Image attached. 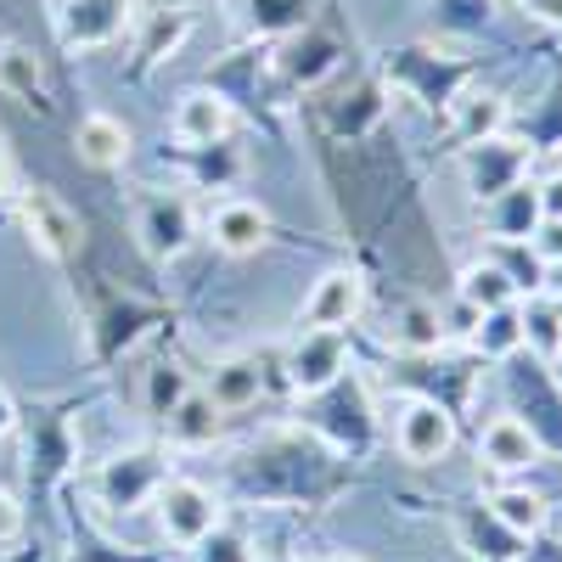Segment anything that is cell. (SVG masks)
Wrapping results in <instances>:
<instances>
[{
  "label": "cell",
  "instance_id": "83f0119b",
  "mask_svg": "<svg viewBox=\"0 0 562 562\" xmlns=\"http://www.w3.org/2000/svg\"><path fill=\"white\" fill-rule=\"evenodd\" d=\"M535 198H540V220H562V169L535 180Z\"/></svg>",
  "mask_w": 562,
  "mask_h": 562
},
{
  "label": "cell",
  "instance_id": "277c9868",
  "mask_svg": "<svg viewBox=\"0 0 562 562\" xmlns=\"http://www.w3.org/2000/svg\"><path fill=\"white\" fill-rule=\"evenodd\" d=\"M360 310H366L360 270H326V276H315V288L304 293L299 326H310V333H349Z\"/></svg>",
  "mask_w": 562,
  "mask_h": 562
},
{
  "label": "cell",
  "instance_id": "6da1fadb",
  "mask_svg": "<svg viewBox=\"0 0 562 562\" xmlns=\"http://www.w3.org/2000/svg\"><path fill=\"white\" fill-rule=\"evenodd\" d=\"M153 518L164 529V540L175 546H203L220 529V495L198 479H164L153 495Z\"/></svg>",
  "mask_w": 562,
  "mask_h": 562
},
{
  "label": "cell",
  "instance_id": "8fae6325",
  "mask_svg": "<svg viewBox=\"0 0 562 562\" xmlns=\"http://www.w3.org/2000/svg\"><path fill=\"white\" fill-rule=\"evenodd\" d=\"M74 147H79V158H85L90 169H119V164H130V153H135V135H130V124L113 119V113H85V119L74 124Z\"/></svg>",
  "mask_w": 562,
  "mask_h": 562
},
{
  "label": "cell",
  "instance_id": "e0dca14e",
  "mask_svg": "<svg viewBox=\"0 0 562 562\" xmlns=\"http://www.w3.org/2000/svg\"><path fill=\"white\" fill-rule=\"evenodd\" d=\"M540 225V198H535V180H518L512 192H501L490 203V231L501 243H529Z\"/></svg>",
  "mask_w": 562,
  "mask_h": 562
},
{
  "label": "cell",
  "instance_id": "ba28073f",
  "mask_svg": "<svg viewBox=\"0 0 562 562\" xmlns=\"http://www.w3.org/2000/svg\"><path fill=\"white\" fill-rule=\"evenodd\" d=\"M135 231H140V248H147V259L169 265V259H180L186 248H192L198 220H192V203H186V198H147V203H140Z\"/></svg>",
  "mask_w": 562,
  "mask_h": 562
},
{
  "label": "cell",
  "instance_id": "52a82bcc",
  "mask_svg": "<svg viewBox=\"0 0 562 562\" xmlns=\"http://www.w3.org/2000/svg\"><path fill=\"white\" fill-rule=\"evenodd\" d=\"M237 130V108H231L220 90H186V97L175 102V113H169V135L180 140V147H192V153H209V147H220V140Z\"/></svg>",
  "mask_w": 562,
  "mask_h": 562
},
{
  "label": "cell",
  "instance_id": "1f68e13d",
  "mask_svg": "<svg viewBox=\"0 0 562 562\" xmlns=\"http://www.w3.org/2000/svg\"><path fill=\"white\" fill-rule=\"evenodd\" d=\"M0 198H12V164H7V153H0Z\"/></svg>",
  "mask_w": 562,
  "mask_h": 562
},
{
  "label": "cell",
  "instance_id": "4dcf8cb0",
  "mask_svg": "<svg viewBox=\"0 0 562 562\" xmlns=\"http://www.w3.org/2000/svg\"><path fill=\"white\" fill-rule=\"evenodd\" d=\"M540 288H546V299H562V265H546V281H540Z\"/></svg>",
  "mask_w": 562,
  "mask_h": 562
},
{
  "label": "cell",
  "instance_id": "4fadbf2b",
  "mask_svg": "<svg viewBox=\"0 0 562 562\" xmlns=\"http://www.w3.org/2000/svg\"><path fill=\"white\" fill-rule=\"evenodd\" d=\"M164 428H169V439L175 445H186V450H198V445H214L220 439V428H225V411L203 394V389H192L169 416H164Z\"/></svg>",
  "mask_w": 562,
  "mask_h": 562
},
{
  "label": "cell",
  "instance_id": "30bf717a",
  "mask_svg": "<svg viewBox=\"0 0 562 562\" xmlns=\"http://www.w3.org/2000/svg\"><path fill=\"white\" fill-rule=\"evenodd\" d=\"M209 243L225 254V259H248L270 243V214L254 203V198H225L214 214H209Z\"/></svg>",
  "mask_w": 562,
  "mask_h": 562
},
{
  "label": "cell",
  "instance_id": "d6986e66",
  "mask_svg": "<svg viewBox=\"0 0 562 562\" xmlns=\"http://www.w3.org/2000/svg\"><path fill=\"white\" fill-rule=\"evenodd\" d=\"M203 394L231 416V411H248V405H259V394H265V383H259V366L254 360H220L214 371H209V383H203Z\"/></svg>",
  "mask_w": 562,
  "mask_h": 562
},
{
  "label": "cell",
  "instance_id": "cb8c5ba5",
  "mask_svg": "<svg viewBox=\"0 0 562 562\" xmlns=\"http://www.w3.org/2000/svg\"><path fill=\"white\" fill-rule=\"evenodd\" d=\"M192 389H198V383L186 378L180 366H153V371H147V411H153V416H169Z\"/></svg>",
  "mask_w": 562,
  "mask_h": 562
},
{
  "label": "cell",
  "instance_id": "d6a6232c",
  "mask_svg": "<svg viewBox=\"0 0 562 562\" xmlns=\"http://www.w3.org/2000/svg\"><path fill=\"white\" fill-rule=\"evenodd\" d=\"M321 562H360V557H349V551H338V557H321Z\"/></svg>",
  "mask_w": 562,
  "mask_h": 562
},
{
  "label": "cell",
  "instance_id": "2e32d148",
  "mask_svg": "<svg viewBox=\"0 0 562 562\" xmlns=\"http://www.w3.org/2000/svg\"><path fill=\"white\" fill-rule=\"evenodd\" d=\"M456 299H467L473 310H506V304H518V281L506 276V265L501 259H473L461 270V281H456Z\"/></svg>",
  "mask_w": 562,
  "mask_h": 562
},
{
  "label": "cell",
  "instance_id": "9c48e42d",
  "mask_svg": "<svg viewBox=\"0 0 562 562\" xmlns=\"http://www.w3.org/2000/svg\"><path fill=\"white\" fill-rule=\"evenodd\" d=\"M479 461L501 479H518V473H535V467L546 461V445L524 416H495L484 428V439H479Z\"/></svg>",
  "mask_w": 562,
  "mask_h": 562
},
{
  "label": "cell",
  "instance_id": "7402d4cb",
  "mask_svg": "<svg viewBox=\"0 0 562 562\" xmlns=\"http://www.w3.org/2000/svg\"><path fill=\"white\" fill-rule=\"evenodd\" d=\"M0 90H12V97H23V102H45V68L18 40L0 45Z\"/></svg>",
  "mask_w": 562,
  "mask_h": 562
},
{
  "label": "cell",
  "instance_id": "5b68a950",
  "mask_svg": "<svg viewBox=\"0 0 562 562\" xmlns=\"http://www.w3.org/2000/svg\"><path fill=\"white\" fill-rule=\"evenodd\" d=\"M394 445H400L405 461L434 467V461H445L450 445H456V416H450L439 400H411V405L394 416Z\"/></svg>",
  "mask_w": 562,
  "mask_h": 562
},
{
  "label": "cell",
  "instance_id": "4316f807",
  "mask_svg": "<svg viewBox=\"0 0 562 562\" xmlns=\"http://www.w3.org/2000/svg\"><path fill=\"white\" fill-rule=\"evenodd\" d=\"M529 254H535L540 265H562V220H540V225H535Z\"/></svg>",
  "mask_w": 562,
  "mask_h": 562
},
{
  "label": "cell",
  "instance_id": "f546056e",
  "mask_svg": "<svg viewBox=\"0 0 562 562\" xmlns=\"http://www.w3.org/2000/svg\"><path fill=\"white\" fill-rule=\"evenodd\" d=\"M524 7H529V12H540L546 23H557V29H562V0H524Z\"/></svg>",
  "mask_w": 562,
  "mask_h": 562
},
{
  "label": "cell",
  "instance_id": "7c38bea8",
  "mask_svg": "<svg viewBox=\"0 0 562 562\" xmlns=\"http://www.w3.org/2000/svg\"><path fill=\"white\" fill-rule=\"evenodd\" d=\"M169 473L158 467V456H119V461H108L102 467V495L113 501V506H140L147 501L153 506V495H158V484H164Z\"/></svg>",
  "mask_w": 562,
  "mask_h": 562
},
{
  "label": "cell",
  "instance_id": "ffe728a7",
  "mask_svg": "<svg viewBox=\"0 0 562 562\" xmlns=\"http://www.w3.org/2000/svg\"><path fill=\"white\" fill-rule=\"evenodd\" d=\"M518 315H524V349H535L546 366H557L562 360V310H557V299H529V304H518Z\"/></svg>",
  "mask_w": 562,
  "mask_h": 562
},
{
  "label": "cell",
  "instance_id": "484cf974",
  "mask_svg": "<svg viewBox=\"0 0 562 562\" xmlns=\"http://www.w3.org/2000/svg\"><path fill=\"white\" fill-rule=\"evenodd\" d=\"M198 562H254V546L237 535V529H214L203 546H192Z\"/></svg>",
  "mask_w": 562,
  "mask_h": 562
},
{
  "label": "cell",
  "instance_id": "7a4b0ae2",
  "mask_svg": "<svg viewBox=\"0 0 562 562\" xmlns=\"http://www.w3.org/2000/svg\"><path fill=\"white\" fill-rule=\"evenodd\" d=\"M529 164H535V147H529V140L490 135V140H479V147H467L461 175H467V192H473L479 203H495V198L512 192L518 180H529Z\"/></svg>",
  "mask_w": 562,
  "mask_h": 562
},
{
  "label": "cell",
  "instance_id": "ac0fdd59",
  "mask_svg": "<svg viewBox=\"0 0 562 562\" xmlns=\"http://www.w3.org/2000/svg\"><path fill=\"white\" fill-rule=\"evenodd\" d=\"M124 12H130V0H68L63 29L74 45H108L124 29Z\"/></svg>",
  "mask_w": 562,
  "mask_h": 562
},
{
  "label": "cell",
  "instance_id": "44dd1931",
  "mask_svg": "<svg viewBox=\"0 0 562 562\" xmlns=\"http://www.w3.org/2000/svg\"><path fill=\"white\" fill-rule=\"evenodd\" d=\"M394 349H405V355H434V349H445L439 304H405L400 321H394Z\"/></svg>",
  "mask_w": 562,
  "mask_h": 562
},
{
  "label": "cell",
  "instance_id": "d4e9b609",
  "mask_svg": "<svg viewBox=\"0 0 562 562\" xmlns=\"http://www.w3.org/2000/svg\"><path fill=\"white\" fill-rule=\"evenodd\" d=\"M439 326H445V344H473L479 326H484V310H473L467 299H450L439 310Z\"/></svg>",
  "mask_w": 562,
  "mask_h": 562
},
{
  "label": "cell",
  "instance_id": "603a6c76",
  "mask_svg": "<svg viewBox=\"0 0 562 562\" xmlns=\"http://www.w3.org/2000/svg\"><path fill=\"white\" fill-rule=\"evenodd\" d=\"M473 349H479V355H490V360L518 355V349H524V315H518V304L490 310V315H484V326H479V338H473Z\"/></svg>",
  "mask_w": 562,
  "mask_h": 562
},
{
  "label": "cell",
  "instance_id": "3957f363",
  "mask_svg": "<svg viewBox=\"0 0 562 562\" xmlns=\"http://www.w3.org/2000/svg\"><path fill=\"white\" fill-rule=\"evenodd\" d=\"M281 371H288L293 394H326L344 371H349V338L344 333H310L299 326V338L281 355Z\"/></svg>",
  "mask_w": 562,
  "mask_h": 562
},
{
  "label": "cell",
  "instance_id": "9a60e30c",
  "mask_svg": "<svg viewBox=\"0 0 562 562\" xmlns=\"http://www.w3.org/2000/svg\"><path fill=\"white\" fill-rule=\"evenodd\" d=\"M506 119H512V108L501 90H467L456 102V140L461 147H479L490 135H506Z\"/></svg>",
  "mask_w": 562,
  "mask_h": 562
},
{
  "label": "cell",
  "instance_id": "8992f818",
  "mask_svg": "<svg viewBox=\"0 0 562 562\" xmlns=\"http://www.w3.org/2000/svg\"><path fill=\"white\" fill-rule=\"evenodd\" d=\"M18 220L34 237V248L52 254V259H74L85 248V225H79V214L57 192H23L18 198Z\"/></svg>",
  "mask_w": 562,
  "mask_h": 562
},
{
  "label": "cell",
  "instance_id": "f1b7e54d",
  "mask_svg": "<svg viewBox=\"0 0 562 562\" xmlns=\"http://www.w3.org/2000/svg\"><path fill=\"white\" fill-rule=\"evenodd\" d=\"M18 535H23V506H18V495L0 490V540H18Z\"/></svg>",
  "mask_w": 562,
  "mask_h": 562
},
{
  "label": "cell",
  "instance_id": "5bb4252c",
  "mask_svg": "<svg viewBox=\"0 0 562 562\" xmlns=\"http://www.w3.org/2000/svg\"><path fill=\"white\" fill-rule=\"evenodd\" d=\"M490 518H495L506 535L535 540V535L551 524V506H546V495H535V490H524V484H506V490L490 495Z\"/></svg>",
  "mask_w": 562,
  "mask_h": 562
}]
</instances>
